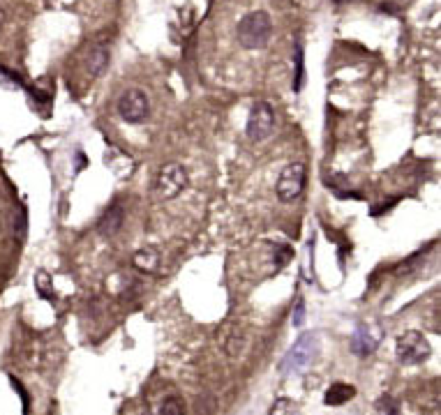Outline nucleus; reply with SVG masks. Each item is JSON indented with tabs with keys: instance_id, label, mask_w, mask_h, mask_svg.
Masks as SVG:
<instances>
[{
	"instance_id": "obj_1",
	"label": "nucleus",
	"mask_w": 441,
	"mask_h": 415,
	"mask_svg": "<svg viewBox=\"0 0 441 415\" xmlns=\"http://www.w3.org/2000/svg\"><path fill=\"white\" fill-rule=\"evenodd\" d=\"M270 35H273V21H270L268 12L263 10L248 12L238 23V42L250 51L266 47L270 42Z\"/></svg>"
},
{
	"instance_id": "obj_2",
	"label": "nucleus",
	"mask_w": 441,
	"mask_h": 415,
	"mask_svg": "<svg viewBox=\"0 0 441 415\" xmlns=\"http://www.w3.org/2000/svg\"><path fill=\"white\" fill-rule=\"evenodd\" d=\"M319 353V337L314 332H305L300 335V339L296 342L289 353L285 355V360L280 362V372L282 374H294V372H300L310 364L314 357Z\"/></svg>"
},
{
	"instance_id": "obj_3",
	"label": "nucleus",
	"mask_w": 441,
	"mask_h": 415,
	"mask_svg": "<svg viewBox=\"0 0 441 415\" xmlns=\"http://www.w3.org/2000/svg\"><path fill=\"white\" fill-rule=\"evenodd\" d=\"M395 351H398V360L402 364H423L427 357L432 355V346L430 342L416 330H409L405 335L398 337V344H395Z\"/></svg>"
},
{
	"instance_id": "obj_4",
	"label": "nucleus",
	"mask_w": 441,
	"mask_h": 415,
	"mask_svg": "<svg viewBox=\"0 0 441 415\" xmlns=\"http://www.w3.org/2000/svg\"><path fill=\"white\" fill-rule=\"evenodd\" d=\"M305 180H307V171H305V164L300 162H294V164L285 166V171L280 173L277 178V185H275V194L280 201L285 203H291L303 194L305 190Z\"/></svg>"
},
{
	"instance_id": "obj_5",
	"label": "nucleus",
	"mask_w": 441,
	"mask_h": 415,
	"mask_svg": "<svg viewBox=\"0 0 441 415\" xmlns=\"http://www.w3.org/2000/svg\"><path fill=\"white\" fill-rule=\"evenodd\" d=\"M148 113H150L148 97L146 92L139 90V88H132V90L123 92V97L118 99V116H121L125 123L139 125L148 121Z\"/></svg>"
},
{
	"instance_id": "obj_6",
	"label": "nucleus",
	"mask_w": 441,
	"mask_h": 415,
	"mask_svg": "<svg viewBox=\"0 0 441 415\" xmlns=\"http://www.w3.org/2000/svg\"><path fill=\"white\" fill-rule=\"evenodd\" d=\"M275 127V111L268 102H257L248 116V138L250 141H263L273 134Z\"/></svg>"
},
{
	"instance_id": "obj_7",
	"label": "nucleus",
	"mask_w": 441,
	"mask_h": 415,
	"mask_svg": "<svg viewBox=\"0 0 441 415\" xmlns=\"http://www.w3.org/2000/svg\"><path fill=\"white\" fill-rule=\"evenodd\" d=\"M155 187L160 192V197L165 199H176L178 194L187 187V171L182 164H165L157 173V180H155Z\"/></svg>"
},
{
	"instance_id": "obj_8",
	"label": "nucleus",
	"mask_w": 441,
	"mask_h": 415,
	"mask_svg": "<svg viewBox=\"0 0 441 415\" xmlns=\"http://www.w3.org/2000/svg\"><path fill=\"white\" fill-rule=\"evenodd\" d=\"M379 339H381L379 332L372 330L370 325L361 323V325H358L354 339H351V351H354L358 357H368L377 349V346H379Z\"/></svg>"
},
{
	"instance_id": "obj_9",
	"label": "nucleus",
	"mask_w": 441,
	"mask_h": 415,
	"mask_svg": "<svg viewBox=\"0 0 441 415\" xmlns=\"http://www.w3.org/2000/svg\"><path fill=\"white\" fill-rule=\"evenodd\" d=\"M132 263H134V268L139 270V273L153 275V273H157V270H160L162 256H160V251H157L155 247H143V249L134 251V256H132Z\"/></svg>"
},
{
	"instance_id": "obj_10",
	"label": "nucleus",
	"mask_w": 441,
	"mask_h": 415,
	"mask_svg": "<svg viewBox=\"0 0 441 415\" xmlns=\"http://www.w3.org/2000/svg\"><path fill=\"white\" fill-rule=\"evenodd\" d=\"M123 219H125L123 208L121 205H111L109 210L102 215V219H99V224H97L99 236H104V238L116 236L118 231H121V226H123Z\"/></svg>"
},
{
	"instance_id": "obj_11",
	"label": "nucleus",
	"mask_w": 441,
	"mask_h": 415,
	"mask_svg": "<svg viewBox=\"0 0 441 415\" xmlns=\"http://www.w3.org/2000/svg\"><path fill=\"white\" fill-rule=\"evenodd\" d=\"M86 67H88V74H91L93 79L102 77L104 69L109 67V49H104V47L93 49L91 55H88V60H86Z\"/></svg>"
},
{
	"instance_id": "obj_12",
	"label": "nucleus",
	"mask_w": 441,
	"mask_h": 415,
	"mask_svg": "<svg viewBox=\"0 0 441 415\" xmlns=\"http://www.w3.org/2000/svg\"><path fill=\"white\" fill-rule=\"evenodd\" d=\"M356 397V388L349 386V383H335V386L329 388L326 392V404L329 406H342L349 399Z\"/></svg>"
},
{
	"instance_id": "obj_13",
	"label": "nucleus",
	"mask_w": 441,
	"mask_h": 415,
	"mask_svg": "<svg viewBox=\"0 0 441 415\" xmlns=\"http://www.w3.org/2000/svg\"><path fill=\"white\" fill-rule=\"evenodd\" d=\"M35 288H37V293H40L44 300H53L56 298L53 281H51V277H49L47 270H37V275H35Z\"/></svg>"
},
{
	"instance_id": "obj_14",
	"label": "nucleus",
	"mask_w": 441,
	"mask_h": 415,
	"mask_svg": "<svg viewBox=\"0 0 441 415\" xmlns=\"http://www.w3.org/2000/svg\"><path fill=\"white\" fill-rule=\"evenodd\" d=\"M294 60H296V77H294V90L298 92L300 88L305 86V62H303V47L296 44L294 51Z\"/></svg>"
},
{
	"instance_id": "obj_15",
	"label": "nucleus",
	"mask_w": 441,
	"mask_h": 415,
	"mask_svg": "<svg viewBox=\"0 0 441 415\" xmlns=\"http://www.w3.org/2000/svg\"><path fill=\"white\" fill-rule=\"evenodd\" d=\"M374 411H377V415H400V406L390 394H381L374 404Z\"/></svg>"
},
{
	"instance_id": "obj_16",
	"label": "nucleus",
	"mask_w": 441,
	"mask_h": 415,
	"mask_svg": "<svg viewBox=\"0 0 441 415\" xmlns=\"http://www.w3.org/2000/svg\"><path fill=\"white\" fill-rule=\"evenodd\" d=\"M160 415H185V404L171 394L160 404Z\"/></svg>"
},
{
	"instance_id": "obj_17",
	"label": "nucleus",
	"mask_w": 441,
	"mask_h": 415,
	"mask_svg": "<svg viewBox=\"0 0 441 415\" xmlns=\"http://www.w3.org/2000/svg\"><path fill=\"white\" fill-rule=\"evenodd\" d=\"M294 259V249L289 244H277L275 247V263L277 266H287Z\"/></svg>"
},
{
	"instance_id": "obj_18",
	"label": "nucleus",
	"mask_w": 441,
	"mask_h": 415,
	"mask_svg": "<svg viewBox=\"0 0 441 415\" xmlns=\"http://www.w3.org/2000/svg\"><path fill=\"white\" fill-rule=\"evenodd\" d=\"M270 415H298V411H296V406L289 399H282L273 406V413Z\"/></svg>"
},
{
	"instance_id": "obj_19",
	"label": "nucleus",
	"mask_w": 441,
	"mask_h": 415,
	"mask_svg": "<svg viewBox=\"0 0 441 415\" xmlns=\"http://www.w3.org/2000/svg\"><path fill=\"white\" fill-rule=\"evenodd\" d=\"M10 383L12 386L16 388V392H19V397H21V401H23V415H28V411H30V399H28V392H26V388L19 383L14 376H10Z\"/></svg>"
},
{
	"instance_id": "obj_20",
	"label": "nucleus",
	"mask_w": 441,
	"mask_h": 415,
	"mask_svg": "<svg viewBox=\"0 0 441 415\" xmlns=\"http://www.w3.org/2000/svg\"><path fill=\"white\" fill-rule=\"evenodd\" d=\"M303 314H305V303H303V298H300L298 305H296V312H294V325H296V328L303 323Z\"/></svg>"
},
{
	"instance_id": "obj_21",
	"label": "nucleus",
	"mask_w": 441,
	"mask_h": 415,
	"mask_svg": "<svg viewBox=\"0 0 441 415\" xmlns=\"http://www.w3.org/2000/svg\"><path fill=\"white\" fill-rule=\"evenodd\" d=\"M5 21H8V8H5V3L0 0V28L5 26Z\"/></svg>"
},
{
	"instance_id": "obj_22",
	"label": "nucleus",
	"mask_w": 441,
	"mask_h": 415,
	"mask_svg": "<svg viewBox=\"0 0 441 415\" xmlns=\"http://www.w3.org/2000/svg\"><path fill=\"white\" fill-rule=\"evenodd\" d=\"M335 5H346V3H351V0H333Z\"/></svg>"
}]
</instances>
